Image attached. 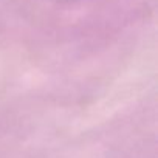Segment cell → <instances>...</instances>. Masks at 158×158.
Segmentation results:
<instances>
[{
    "mask_svg": "<svg viewBox=\"0 0 158 158\" xmlns=\"http://www.w3.org/2000/svg\"><path fill=\"white\" fill-rule=\"evenodd\" d=\"M57 2H64V0H57Z\"/></svg>",
    "mask_w": 158,
    "mask_h": 158,
    "instance_id": "6da1fadb",
    "label": "cell"
}]
</instances>
